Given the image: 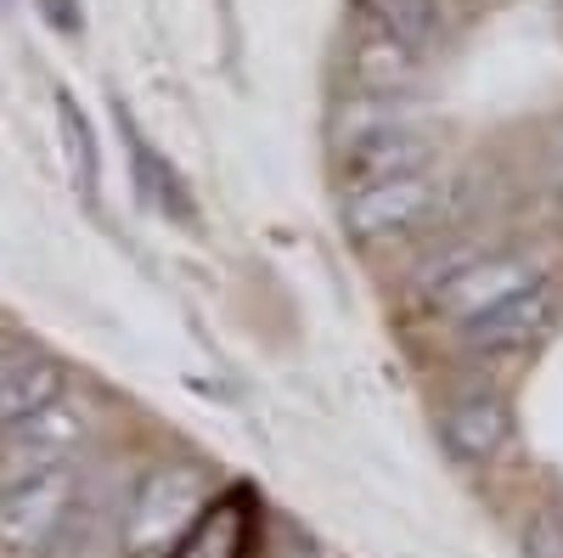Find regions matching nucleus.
I'll use <instances>...</instances> for the list:
<instances>
[{
	"label": "nucleus",
	"instance_id": "nucleus-18",
	"mask_svg": "<svg viewBox=\"0 0 563 558\" xmlns=\"http://www.w3.org/2000/svg\"><path fill=\"white\" fill-rule=\"evenodd\" d=\"M12 355H23V344H18V339H12V333H0V366H7V361H12Z\"/></svg>",
	"mask_w": 563,
	"mask_h": 558
},
{
	"label": "nucleus",
	"instance_id": "nucleus-17",
	"mask_svg": "<svg viewBox=\"0 0 563 558\" xmlns=\"http://www.w3.org/2000/svg\"><path fill=\"white\" fill-rule=\"evenodd\" d=\"M40 12L52 18L57 29H68V34L79 29V0H40Z\"/></svg>",
	"mask_w": 563,
	"mask_h": 558
},
{
	"label": "nucleus",
	"instance_id": "nucleus-2",
	"mask_svg": "<svg viewBox=\"0 0 563 558\" xmlns=\"http://www.w3.org/2000/svg\"><path fill=\"white\" fill-rule=\"evenodd\" d=\"M451 204V180L440 169H417V175H395V180H366L350 186L339 220L355 243H389V238H411V231L434 226Z\"/></svg>",
	"mask_w": 563,
	"mask_h": 558
},
{
	"label": "nucleus",
	"instance_id": "nucleus-9",
	"mask_svg": "<svg viewBox=\"0 0 563 558\" xmlns=\"http://www.w3.org/2000/svg\"><path fill=\"white\" fill-rule=\"evenodd\" d=\"M350 74L366 97H400V90L417 85L422 57L411 52L406 40H395L384 23H372L366 12L355 18V40H350Z\"/></svg>",
	"mask_w": 563,
	"mask_h": 558
},
{
	"label": "nucleus",
	"instance_id": "nucleus-1",
	"mask_svg": "<svg viewBox=\"0 0 563 558\" xmlns=\"http://www.w3.org/2000/svg\"><path fill=\"white\" fill-rule=\"evenodd\" d=\"M209 480L192 462H153L119 507V552L124 558H164L180 547V536L203 519Z\"/></svg>",
	"mask_w": 563,
	"mask_h": 558
},
{
	"label": "nucleus",
	"instance_id": "nucleus-6",
	"mask_svg": "<svg viewBox=\"0 0 563 558\" xmlns=\"http://www.w3.org/2000/svg\"><path fill=\"white\" fill-rule=\"evenodd\" d=\"M536 276H541V265L530 254H485L479 249V254H467L462 265H445L434 276V283H429V305L462 328V321H474V316L496 310L501 299H512L525 283H536Z\"/></svg>",
	"mask_w": 563,
	"mask_h": 558
},
{
	"label": "nucleus",
	"instance_id": "nucleus-12",
	"mask_svg": "<svg viewBox=\"0 0 563 558\" xmlns=\"http://www.w3.org/2000/svg\"><path fill=\"white\" fill-rule=\"evenodd\" d=\"M119 130H124V147H130V175H135L141 204H153V209L169 215V220H192L198 209H192V193H186V180L164 164V153H158L153 142H141L124 108H119Z\"/></svg>",
	"mask_w": 563,
	"mask_h": 558
},
{
	"label": "nucleus",
	"instance_id": "nucleus-7",
	"mask_svg": "<svg viewBox=\"0 0 563 558\" xmlns=\"http://www.w3.org/2000/svg\"><path fill=\"white\" fill-rule=\"evenodd\" d=\"M90 440V412L68 395H57L52 406H40L34 417L7 435V451H0V485L18 480H40L52 469H68V457Z\"/></svg>",
	"mask_w": 563,
	"mask_h": 558
},
{
	"label": "nucleus",
	"instance_id": "nucleus-13",
	"mask_svg": "<svg viewBox=\"0 0 563 558\" xmlns=\"http://www.w3.org/2000/svg\"><path fill=\"white\" fill-rule=\"evenodd\" d=\"M361 12L372 23H384L395 40H406L417 57H429L445 40V0H361Z\"/></svg>",
	"mask_w": 563,
	"mask_h": 558
},
{
	"label": "nucleus",
	"instance_id": "nucleus-10",
	"mask_svg": "<svg viewBox=\"0 0 563 558\" xmlns=\"http://www.w3.org/2000/svg\"><path fill=\"white\" fill-rule=\"evenodd\" d=\"M249 530H254V496L231 491V496L203 507V519L180 536V547L169 558H243L249 552Z\"/></svg>",
	"mask_w": 563,
	"mask_h": 558
},
{
	"label": "nucleus",
	"instance_id": "nucleus-14",
	"mask_svg": "<svg viewBox=\"0 0 563 558\" xmlns=\"http://www.w3.org/2000/svg\"><path fill=\"white\" fill-rule=\"evenodd\" d=\"M57 130H63V158H68V175L74 186L90 198L97 193V130L85 124L74 90H57Z\"/></svg>",
	"mask_w": 563,
	"mask_h": 558
},
{
	"label": "nucleus",
	"instance_id": "nucleus-5",
	"mask_svg": "<svg viewBox=\"0 0 563 558\" xmlns=\"http://www.w3.org/2000/svg\"><path fill=\"white\" fill-rule=\"evenodd\" d=\"M417 169H434V130L400 119V108H389V102H378V113L344 135V180L350 186L395 180V175H417Z\"/></svg>",
	"mask_w": 563,
	"mask_h": 558
},
{
	"label": "nucleus",
	"instance_id": "nucleus-19",
	"mask_svg": "<svg viewBox=\"0 0 563 558\" xmlns=\"http://www.w3.org/2000/svg\"><path fill=\"white\" fill-rule=\"evenodd\" d=\"M462 12H485V7H496V0H456Z\"/></svg>",
	"mask_w": 563,
	"mask_h": 558
},
{
	"label": "nucleus",
	"instance_id": "nucleus-3",
	"mask_svg": "<svg viewBox=\"0 0 563 558\" xmlns=\"http://www.w3.org/2000/svg\"><path fill=\"white\" fill-rule=\"evenodd\" d=\"M563 316V283L558 276H536V283H525L512 299H501L496 310L462 321V350L479 355V361H507V355H525L536 350Z\"/></svg>",
	"mask_w": 563,
	"mask_h": 558
},
{
	"label": "nucleus",
	"instance_id": "nucleus-8",
	"mask_svg": "<svg viewBox=\"0 0 563 558\" xmlns=\"http://www.w3.org/2000/svg\"><path fill=\"white\" fill-rule=\"evenodd\" d=\"M434 435H440L451 462H462V469H485V462H496L512 446V406L501 395H490V390L456 395V401L440 406Z\"/></svg>",
	"mask_w": 563,
	"mask_h": 558
},
{
	"label": "nucleus",
	"instance_id": "nucleus-11",
	"mask_svg": "<svg viewBox=\"0 0 563 558\" xmlns=\"http://www.w3.org/2000/svg\"><path fill=\"white\" fill-rule=\"evenodd\" d=\"M57 395H63V366L57 361H45L34 350L12 355L7 366H0V435H12L23 417L52 406Z\"/></svg>",
	"mask_w": 563,
	"mask_h": 558
},
{
	"label": "nucleus",
	"instance_id": "nucleus-16",
	"mask_svg": "<svg viewBox=\"0 0 563 558\" xmlns=\"http://www.w3.org/2000/svg\"><path fill=\"white\" fill-rule=\"evenodd\" d=\"M530 558H563V507H536L519 530Z\"/></svg>",
	"mask_w": 563,
	"mask_h": 558
},
{
	"label": "nucleus",
	"instance_id": "nucleus-15",
	"mask_svg": "<svg viewBox=\"0 0 563 558\" xmlns=\"http://www.w3.org/2000/svg\"><path fill=\"white\" fill-rule=\"evenodd\" d=\"M97 541H102V519H97V507H90V496L79 485V496H74L68 519H63V530H57L45 558H97Z\"/></svg>",
	"mask_w": 563,
	"mask_h": 558
},
{
	"label": "nucleus",
	"instance_id": "nucleus-4",
	"mask_svg": "<svg viewBox=\"0 0 563 558\" xmlns=\"http://www.w3.org/2000/svg\"><path fill=\"white\" fill-rule=\"evenodd\" d=\"M79 496L74 469H52L40 480L0 485V552L7 558H45Z\"/></svg>",
	"mask_w": 563,
	"mask_h": 558
}]
</instances>
